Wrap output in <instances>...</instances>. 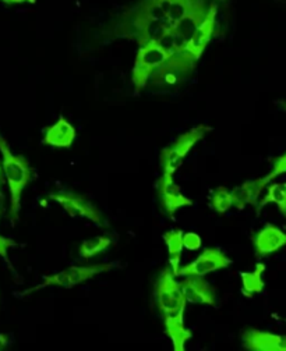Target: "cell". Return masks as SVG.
I'll return each mask as SVG.
<instances>
[{
	"mask_svg": "<svg viewBox=\"0 0 286 351\" xmlns=\"http://www.w3.org/2000/svg\"><path fill=\"white\" fill-rule=\"evenodd\" d=\"M0 154H2L3 174L8 180L10 191L9 215L12 222H16L21 208L23 191L32 179V169L29 166V162L24 156L12 152L9 143L2 134H0Z\"/></svg>",
	"mask_w": 286,
	"mask_h": 351,
	"instance_id": "obj_1",
	"label": "cell"
},
{
	"mask_svg": "<svg viewBox=\"0 0 286 351\" xmlns=\"http://www.w3.org/2000/svg\"><path fill=\"white\" fill-rule=\"evenodd\" d=\"M207 5L208 0H140L129 13L163 21L172 28L190 10Z\"/></svg>",
	"mask_w": 286,
	"mask_h": 351,
	"instance_id": "obj_2",
	"label": "cell"
},
{
	"mask_svg": "<svg viewBox=\"0 0 286 351\" xmlns=\"http://www.w3.org/2000/svg\"><path fill=\"white\" fill-rule=\"evenodd\" d=\"M154 297L162 318L184 315L187 301L171 267H167L158 276L154 287Z\"/></svg>",
	"mask_w": 286,
	"mask_h": 351,
	"instance_id": "obj_3",
	"label": "cell"
},
{
	"mask_svg": "<svg viewBox=\"0 0 286 351\" xmlns=\"http://www.w3.org/2000/svg\"><path fill=\"white\" fill-rule=\"evenodd\" d=\"M197 62L183 49H172L171 56L152 73L148 82L152 88L178 86L189 80Z\"/></svg>",
	"mask_w": 286,
	"mask_h": 351,
	"instance_id": "obj_4",
	"label": "cell"
},
{
	"mask_svg": "<svg viewBox=\"0 0 286 351\" xmlns=\"http://www.w3.org/2000/svg\"><path fill=\"white\" fill-rule=\"evenodd\" d=\"M171 53L172 49L160 40H150L140 45L132 70V82L137 93L144 90L152 73L171 56Z\"/></svg>",
	"mask_w": 286,
	"mask_h": 351,
	"instance_id": "obj_5",
	"label": "cell"
},
{
	"mask_svg": "<svg viewBox=\"0 0 286 351\" xmlns=\"http://www.w3.org/2000/svg\"><path fill=\"white\" fill-rule=\"evenodd\" d=\"M117 27L121 29V36L136 39L139 45H144V43L150 40L162 42L171 34V28L163 21L132 13L123 14V17H121V24H119Z\"/></svg>",
	"mask_w": 286,
	"mask_h": 351,
	"instance_id": "obj_6",
	"label": "cell"
},
{
	"mask_svg": "<svg viewBox=\"0 0 286 351\" xmlns=\"http://www.w3.org/2000/svg\"><path fill=\"white\" fill-rule=\"evenodd\" d=\"M208 131H211V127L206 124L193 127L182 136H179L172 145L163 149L159 158L163 173L174 174L179 169V166L183 163L184 158L195 147V144H198L204 137H206Z\"/></svg>",
	"mask_w": 286,
	"mask_h": 351,
	"instance_id": "obj_7",
	"label": "cell"
},
{
	"mask_svg": "<svg viewBox=\"0 0 286 351\" xmlns=\"http://www.w3.org/2000/svg\"><path fill=\"white\" fill-rule=\"evenodd\" d=\"M115 268V263H95V265H87V267H70L67 269H63L55 275H49L44 278V282L39 286H36L34 290L45 289L51 286L63 287V289H73L81 283H84L104 272H109Z\"/></svg>",
	"mask_w": 286,
	"mask_h": 351,
	"instance_id": "obj_8",
	"label": "cell"
},
{
	"mask_svg": "<svg viewBox=\"0 0 286 351\" xmlns=\"http://www.w3.org/2000/svg\"><path fill=\"white\" fill-rule=\"evenodd\" d=\"M51 199L56 201L66 213H69L71 217H83L87 221L104 226L105 221L101 210L86 197L71 193V191H58L52 193L49 195Z\"/></svg>",
	"mask_w": 286,
	"mask_h": 351,
	"instance_id": "obj_9",
	"label": "cell"
},
{
	"mask_svg": "<svg viewBox=\"0 0 286 351\" xmlns=\"http://www.w3.org/2000/svg\"><path fill=\"white\" fill-rule=\"evenodd\" d=\"M232 263L230 258L219 248H206L193 262L179 268L178 276H206L219 269L228 268Z\"/></svg>",
	"mask_w": 286,
	"mask_h": 351,
	"instance_id": "obj_10",
	"label": "cell"
},
{
	"mask_svg": "<svg viewBox=\"0 0 286 351\" xmlns=\"http://www.w3.org/2000/svg\"><path fill=\"white\" fill-rule=\"evenodd\" d=\"M218 14V6L215 3H211L207 12V16L204 17L201 24L194 29L189 40L184 43L183 49L186 53H189L195 60H200L204 51H206L207 45L210 43L214 31H215V21Z\"/></svg>",
	"mask_w": 286,
	"mask_h": 351,
	"instance_id": "obj_11",
	"label": "cell"
},
{
	"mask_svg": "<svg viewBox=\"0 0 286 351\" xmlns=\"http://www.w3.org/2000/svg\"><path fill=\"white\" fill-rule=\"evenodd\" d=\"M158 195L160 199V205L169 216H174L176 210L184 206H191L193 201L187 198L180 187L175 183L174 174L162 173L158 182Z\"/></svg>",
	"mask_w": 286,
	"mask_h": 351,
	"instance_id": "obj_12",
	"label": "cell"
},
{
	"mask_svg": "<svg viewBox=\"0 0 286 351\" xmlns=\"http://www.w3.org/2000/svg\"><path fill=\"white\" fill-rule=\"evenodd\" d=\"M241 344L252 351H286V336L249 328L241 333Z\"/></svg>",
	"mask_w": 286,
	"mask_h": 351,
	"instance_id": "obj_13",
	"label": "cell"
},
{
	"mask_svg": "<svg viewBox=\"0 0 286 351\" xmlns=\"http://www.w3.org/2000/svg\"><path fill=\"white\" fill-rule=\"evenodd\" d=\"M180 287L187 302L210 306L217 305L215 289L204 279V276H184L180 282Z\"/></svg>",
	"mask_w": 286,
	"mask_h": 351,
	"instance_id": "obj_14",
	"label": "cell"
},
{
	"mask_svg": "<svg viewBox=\"0 0 286 351\" xmlns=\"http://www.w3.org/2000/svg\"><path fill=\"white\" fill-rule=\"evenodd\" d=\"M253 244L257 256H267L286 245V233L278 226L267 223L253 236Z\"/></svg>",
	"mask_w": 286,
	"mask_h": 351,
	"instance_id": "obj_15",
	"label": "cell"
},
{
	"mask_svg": "<svg viewBox=\"0 0 286 351\" xmlns=\"http://www.w3.org/2000/svg\"><path fill=\"white\" fill-rule=\"evenodd\" d=\"M75 137L77 133L73 124L64 116H60L55 124L47 127L43 143L53 148H70Z\"/></svg>",
	"mask_w": 286,
	"mask_h": 351,
	"instance_id": "obj_16",
	"label": "cell"
},
{
	"mask_svg": "<svg viewBox=\"0 0 286 351\" xmlns=\"http://www.w3.org/2000/svg\"><path fill=\"white\" fill-rule=\"evenodd\" d=\"M271 182L270 176L267 174L265 178L256 179V180H248L243 184L235 187L230 194L233 198V206L237 209H243L248 205H257V199L263 190L267 187V184Z\"/></svg>",
	"mask_w": 286,
	"mask_h": 351,
	"instance_id": "obj_17",
	"label": "cell"
},
{
	"mask_svg": "<svg viewBox=\"0 0 286 351\" xmlns=\"http://www.w3.org/2000/svg\"><path fill=\"white\" fill-rule=\"evenodd\" d=\"M163 328L171 339L175 351H184L186 343L191 339V330L184 326V315L163 318Z\"/></svg>",
	"mask_w": 286,
	"mask_h": 351,
	"instance_id": "obj_18",
	"label": "cell"
},
{
	"mask_svg": "<svg viewBox=\"0 0 286 351\" xmlns=\"http://www.w3.org/2000/svg\"><path fill=\"white\" fill-rule=\"evenodd\" d=\"M265 272V265L259 262L256 269L253 272H240L241 279V293L244 297L252 298L254 294H260L264 290V280L263 275Z\"/></svg>",
	"mask_w": 286,
	"mask_h": 351,
	"instance_id": "obj_19",
	"label": "cell"
},
{
	"mask_svg": "<svg viewBox=\"0 0 286 351\" xmlns=\"http://www.w3.org/2000/svg\"><path fill=\"white\" fill-rule=\"evenodd\" d=\"M163 241H165L168 247V255H169V267L172 272L176 274L179 272L180 268V258L182 252L184 250L183 247V232L182 230H171L163 234Z\"/></svg>",
	"mask_w": 286,
	"mask_h": 351,
	"instance_id": "obj_20",
	"label": "cell"
},
{
	"mask_svg": "<svg viewBox=\"0 0 286 351\" xmlns=\"http://www.w3.org/2000/svg\"><path fill=\"white\" fill-rule=\"evenodd\" d=\"M267 204H275L279 212L286 217V183L271 184L267 190V194L257 205V210L260 212Z\"/></svg>",
	"mask_w": 286,
	"mask_h": 351,
	"instance_id": "obj_21",
	"label": "cell"
},
{
	"mask_svg": "<svg viewBox=\"0 0 286 351\" xmlns=\"http://www.w3.org/2000/svg\"><path fill=\"white\" fill-rule=\"evenodd\" d=\"M110 245H112V240L106 236L93 237V239H88V240L81 243V245L78 248V255L84 259H90L98 254H102Z\"/></svg>",
	"mask_w": 286,
	"mask_h": 351,
	"instance_id": "obj_22",
	"label": "cell"
},
{
	"mask_svg": "<svg viewBox=\"0 0 286 351\" xmlns=\"http://www.w3.org/2000/svg\"><path fill=\"white\" fill-rule=\"evenodd\" d=\"M211 206L217 213H225L226 210H229L233 206V198L230 191L224 186L215 189L211 195Z\"/></svg>",
	"mask_w": 286,
	"mask_h": 351,
	"instance_id": "obj_23",
	"label": "cell"
},
{
	"mask_svg": "<svg viewBox=\"0 0 286 351\" xmlns=\"http://www.w3.org/2000/svg\"><path fill=\"white\" fill-rule=\"evenodd\" d=\"M202 245L201 237L197 233L189 232V233H183V247L189 251H197L200 250Z\"/></svg>",
	"mask_w": 286,
	"mask_h": 351,
	"instance_id": "obj_24",
	"label": "cell"
},
{
	"mask_svg": "<svg viewBox=\"0 0 286 351\" xmlns=\"http://www.w3.org/2000/svg\"><path fill=\"white\" fill-rule=\"evenodd\" d=\"M286 173V152L282 155V156H278L275 160H274V166H272V171L268 174L270 179L274 180L275 178H278V176Z\"/></svg>",
	"mask_w": 286,
	"mask_h": 351,
	"instance_id": "obj_25",
	"label": "cell"
},
{
	"mask_svg": "<svg viewBox=\"0 0 286 351\" xmlns=\"http://www.w3.org/2000/svg\"><path fill=\"white\" fill-rule=\"evenodd\" d=\"M16 241H13L12 239H8L5 236L0 234V256H2L5 259L6 263H9L10 265V261H9V250L12 247H16Z\"/></svg>",
	"mask_w": 286,
	"mask_h": 351,
	"instance_id": "obj_26",
	"label": "cell"
},
{
	"mask_svg": "<svg viewBox=\"0 0 286 351\" xmlns=\"http://www.w3.org/2000/svg\"><path fill=\"white\" fill-rule=\"evenodd\" d=\"M0 2L5 3V5H23V3L35 5L36 0H0Z\"/></svg>",
	"mask_w": 286,
	"mask_h": 351,
	"instance_id": "obj_27",
	"label": "cell"
},
{
	"mask_svg": "<svg viewBox=\"0 0 286 351\" xmlns=\"http://www.w3.org/2000/svg\"><path fill=\"white\" fill-rule=\"evenodd\" d=\"M5 209H6V199H5V195L0 193V219H2V216L5 215Z\"/></svg>",
	"mask_w": 286,
	"mask_h": 351,
	"instance_id": "obj_28",
	"label": "cell"
},
{
	"mask_svg": "<svg viewBox=\"0 0 286 351\" xmlns=\"http://www.w3.org/2000/svg\"><path fill=\"white\" fill-rule=\"evenodd\" d=\"M9 344V337L3 333H0V350H3Z\"/></svg>",
	"mask_w": 286,
	"mask_h": 351,
	"instance_id": "obj_29",
	"label": "cell"
},
{
	"mask_svg": "<svg viewBox=\"0 0 286 351\" xmlns=\"http://www.w3.org/2000/svg\"><path fill=\"white\" fill-rule=\"evenodd\" d=\"M3 169H2V165H0V190H2L3 187V183H5V178H3Z\"/></svg>",
	"mask_w": 286,
	"mask_h": 351,
	"instance_id": "obj_30",
	"label": "cell"
},
{
	"mask_svg": "<svg viewBox=\"0 0 286 351\" xmlns=\"http://www.w3.org/2000/svg\"><path fill=\"white\" fill-rule=\"evenodd\" d=\"M281 106L286 110V101H281Z\"/></svg>",
	"mask_w": 286,
	"mask_h": 351,
	"instance_id": "obj_31",
	"label": "cell"
}]
</instances>
